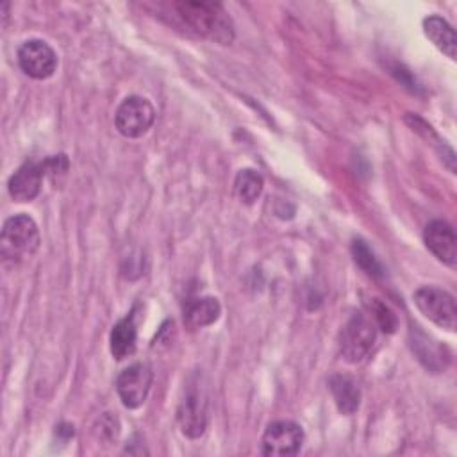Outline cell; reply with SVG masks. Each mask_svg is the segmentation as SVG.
Instances as JSON below:
<instances>
[{
    "label": "cell",
    "instance_id": "cell-1",
    "mask_svg": "<svg viewBox=\"0 0 457 457\" xmlns=\"http://www.w3.org/2000/svg\"><path fill=\"white\" fill-rule=\"evenodd\" d=\"M173 7L180 21L195 34L221 45H228L234 39L232 20L221 4L186 0L177 2Z\"/></svg>",
    "mask_w": 457,
    "mask_h": 457
},
{
    "label": "cell",
    "instance_id": "cell-2",
    "mask_svg": "<svg viewBox=\"0 0 457 457\" xmlns=\"http://www.w3.org/2000/svg\"><path fill=\"white\" fill-rule=\"evenodd\" d=\"M39 230L36 221L27 214H16L4 221L0 245L2 253L12 261L30 259L39 248Z\"/></svg>",
    "mask_w": 457,
    "mask_h": 457
},
{
    "label": "cell",
    "instance_id": "cell-3",
    "mask_svg": "<svg viewBox=\"0 0 457 457\" xmlns=\"http://www.w3.org/2000/svg\"><path fill=\"white\" fill-rule=\"evenodd\" d=\"M377 339V325L375 321L362 314L355 312L346 321L339 334V352L343 359L350 364L361 362L371 352Z\"/></svg>",
    "mask_w": 457,
    "mask_h": 457
},
{
    "label": "cell",
    "instance_id": "cell-4",
    "mask_svg": "<svg viewBox=\"0 0 457 457\" xmlns=\"http://www.w3.org/2000/svg\"><path fill=\"white\" fill-rule=\"evenodd\" d=\"M412 300L418 311L425 318H428L432 323H436L441 328H446L448 332L455 330L457 309H455V300L448 291L434 286H423L414 291Z\"/></svg>",
    "mask_w": 457,
    "mask_h": 457
},
{
    "label": "cell",
    "instance_id": "cell-5",
    "mask_svg": "<svg viewBox=\"0 0 457 457\" xmlns=\"http://www.w3.org/2000/svg\"><path fill=\"white\" fill-rule=\"evenodd\" d=\"M207 395L204 387L195 382L189 384L177 407V421L184 436L196 439L207 428Z\"/></svg>",
    "mask_w": 457,
    "mask_h": 457
},
{
    "label": "cell",
    "instance_id": "cell-6",
    "mask_svg": "<svg viewBox=\"0 0 457 457\" xmlns=\"http://www.w3.org/2000/svg\"><path fill=\"white\" fill-rule=\"evenodd\" d=\"M303 445V430L289 420L273 421L266 427L261 439V453L268 457H291Z\"/></svg>",
    "mask_w": 457,
    "mask_h": 457
},
{
    "label": "cell",
    "instance_id": "cell-7",
    "mask_svg": "<svg viewBox=\"0 0 457 457\" xmlns=\"http://www.w3.org/2000/svg\"><path fill=\"white\" fill-rule=\"evenodd\" d=\"M155 120L154 105L143 96H129L125 98L114 116L116 129L125 137H139L143 136Z\"/></svg>",
    "mask_w": 457,
    "mask_h": 457
},
{
    "label": "cell",
    "instance_id": "cell-8",
    "mask_svg": "<svg viewBox=\"0 0 457 457\" xmlns=\"http://www.w3.org/2000/svg\"><path fill=\"white\" fill-rule=\"evenodd\" d=\"M154 373L148 364L136 362L127 366L116 378V391L121 403L129 409L143 405L152 387Z\"/></svg>",
    "mask_w": 457,
    "mask_h": 457
},
{
    "label": "cell",
    "instance_id": "cell-9",
    "mask_svg": "<svg viewBox=\"0 0 457 457\" xmlns=\"http://www.w3.org/2000/svg\"><path fill=\"white\" fill-rule=\"evenodd\" d=\"M18 64L29 77L43 80L54 75L57 55L46 41L29 39L18 48Z\"/></svg>",
    "mask_w": 457,
    "mask_h": 457
},
{
    "label": "cell",
    "instance_id": "cell-10",
    "mask_svg": "<svg viewBox=\"0 0 457 457\" xmlns=\"http://www.w3.org/2000/svg\"><path fill=\"white\" fill-rule=\"evenodd\" d=\"M48 173L46 161L45 162H25L21 164L9 179L7 189L14 202H30L41 191L43 177Z\"/></svg>",
    "mask_w": 457,
    "mask_h": 457
},
{
    "label": "cell",
    "instance_id": "cell-11",
    "mask_svg": "<svg viewBox=\"0 0 457 457\" xmlns=\"http://www.w3.org/2000/svg\"><path fill=\"white\" fill-rule=\"evenodd\" d=\"M423 241L443 264L450 268L457 266V237L450 223L432 220L423 230Z\"/></svg>",
    "mask_w": 457,
    "mask_h": 457
},
{
    "label": "cell",
    "instance_id": "cell-12",
    "mask_svg": "<svg viewBox=\"0 0 457 457\" xmlns=\"http://www.w3.org/2000/svg\"><path fill=\"white\" fill-rule=\"evenodd\" d=\"M221 305L214 296L193 298L184 309V325L187 328H202L214 323L220 318Z\"/></svg>",
    "mask_w": 457,
    "mask_h": 457
},
{
    "label": "cell",
    "instance_id": "cell-13",
    "mask_svg": "<svg viewBox=\"0 0 457 457\" xmlns=\"http://www.w3.org/2000/svg\"><path fill=\"white\" fill-rule=\"evenodd\" d=\"M111 353L114 359L121 361L130 357L136 352V343H137V328L134 323L132 316L121 318L111 330Z\"/></svg>",
    "mask_w": 457,
    "mask_h": 457
},
{
    "label": "cell",
    "instance_id": "cell-14",
    "mask_svg": "<svg viewBox=\"0 0 457 457\" xmlns=\"http://www.w3.org/2000/svg\"><path fill=\"white\" fill-rule=\"evenodd\" d=\"M423 32L445 55H448L450 59H455V46H457L455 30L446 20H443L441 16H436V14L425 18Z\"/></svg>",
    "mask_w": 457,
    "mask_h": 457
},
{
    "label": "cell",
    "instance_id": "cell-15",
    "mask_svg": "<svg viewBox=\"0 0 457 457\" xmlns=\"http://www.w3.org/2000/svg\"><path fill=\"white\" fill-rule=\"evenodd\" d=\"M328 387L332 391L334 402L343 414H353L361 403V391L357 384L346 375H334L328 380Z\"/></svg>",
    "mask_w": 457,
    "mask_h": 457
},
{
    "label": "cell",
    "instance_id": "cell-16",
    "mask_svg": "<svg viewBox=\"0 0 457 457\" xmlns=\"http://www.w3.org/2000/svg\"><path fill=\"white\" fill-rule=\"evenodd\" d=\"M262 186H264L262 177L253 170H241L234 180L236 195L245 204L255 202L262 193Z\"/></svg>",
    "mask_w": 457,
    "mask_h": 457
},
{
    "label": "cell",
    "instance_id": "cell-17",
    "mask_svg": "<svg viewBox=\"0 0 457 457\" xmlns=\"http://www.w3.org/2000/svg\"><path fill=\"white\" fill-rule=\"evenodd\" d=\"M364 305H366V309L370 312V318L375 321V325L380 330H384L387 334L395 332V328L398 325L396 316H395V312L384 302H380L378 298H366Z\"/></svg>",
    "mask_w": 457,
    "mask_h": 457
},
{
    "label": "cell",
    "instance_id": "cell-18",
    "mask_svg": "<svg viewBox=\"0 0 457 457\" xmlns=\"http://www.w3.org/2000/svg\"><path fill=\"white\" fill-rule=\"evenodd\" d=\"M352 253L355 262L362 268V271H366L370 277L373 278H380L384 275V270L380 266V262L375 259L373 252L370 250V246L362 241V239H355L352 243Z\"/></svg>",
    "mask_w": 457,
    "mask_h": 457
},
{
    "label": "cell",
    "instance_id": "cell-19",
    "mask_svg": "<svg viewBox=\"0 0 457 457\" xmlns=\"http://www.w3.org/2000/svg\"><path fill=\"white\" fill-rule=\"evenodd\" d=\"M98 423H100V428H95L98 439L112 441V439L118 437V432H120L118 421H116V418L109 416V412L105 416H102V420H98Z\"/></svg>",
    "mask_w": 457,
    "mask_h": 457
}]
</instances>
